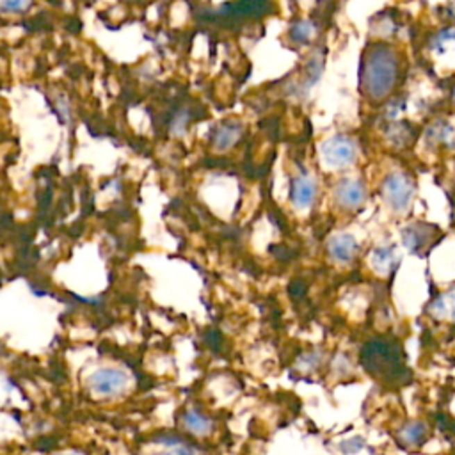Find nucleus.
<instances>
[{
	"instance_id": "obj_6",
	"label": "nucleus",
	"mask_w": 455,
	"mask_h": 455,
	"mask_svg": "<svg viewBox=\"0 0 455 455\" xmlns=\"http://www.w3.org/2000/svg\"><path fill=\"white\" fill-rule=\"evenodd\" d=\"M365 185L359 180L345 178L336 185L335 199L345 210H356L365 201Z\"/></svg>"
},
{
	"instance_id": "obj_7",
	"label": "nucleus",
	"mask_w": 455,
	"mask_h": 455,
	"mask_svg": "<svg viewBox=\"0 0 455 455\" xmlns=\"http://www.w3.org/2000/svg\"><path fill=\"white\" fill-rule=\"evenodd\" d=\"M358 251V242L349 233L335 235V237H331L329 242H327V253L338 263H349L352 258L356 256Z\"/></svg>"
},
{
	"instance_id": "obj_11",
	"label": "nucleus",
	"mask_w": 455,
	"mask_h": 455,
	"mask_svg": "<svg viewBox=\"0 0 455 455\" xmlns=\"http://www.w3.org/2000/svg\"><path fill=\"white\" fill-rule=\"evenodd\" d=\"M183 425L187 427V431L194 432V434L198 436H206L212 431V422H210L205 415H201V413L198 411H192V409L185 411V415H183Z\"/></svg>"
},
{
	"instance_id": "obj_8",
	"label": "nucleus",
	"mask_w": 455,
	"mask_h": 455,
	"mask_svg": "<svg viewBox=\"0 0 455 455\" xmlns=\"http://www.w3.org/2000/svg\"><path fill=\"white\" fill-rule=\"evenodd\" d=\"M315 194H317V185L306 174L295 176L290 185V199L295 208H308L313 203Z\"/></svg>"
},
{
	"instance_id": "obj_14",
	"label": "nucleus",
	"mask_w": 455,
	"mask_h": 455,
	"mask_svg": "<svg viewBox=\"0 0 455 455\" xmlns=\"http://www.w3.org/2000/svg\"><path fill=\"white\" fill-rule=\"evenodd\" d=\"M31 0H0V9L6 15H20L27 11Z\"/></svg>"
},
{
	"instance_id": "obj_3",
	"label": "nucleus",
	"mask_w": 455,
	"mask_h": 455,
	"mask_svg": "<svg viewBox=\"0 0 455 455\" xmlns=\"http://www.w3.org/2000/svg\"><path fill=\"white\" fill-rule=\"evenodd\" d=\"M88 388L98 397H116L126 390L129 375L117 368H101L88 377Z\"/></svg>"
},
{
	"instance_id": "obj_13",
	"label": "nucleus",
	"mask_w": 455,
	"mask_h": 455,
	"mask_svg": "<svg viewBox=\"0 0 455 455\" xmlns=\"http://www.w3.org/2000/svg\"><path fill=\"white\" fill-rule=\"evenodd\" d=\"M372 263H374L375 270L386 272L391 267V263H393V251H391L390 247H379V249H375Z\"/></svg>"
},
{
	"instance_id": "obj_1",
	"label": "nucleus",
	"mask_w": 455,
	"mask_h": 455,
	"mask_svg": "<svg viewBox=\"0 0 455 455\" xmlns=\"http://www.w3.org/2000/svg\"><path fill=\"white\" fill-rule=\"evenodd\" d=\"M400 73L399 53L386 43L370 44L361 59V91L372 100H383L393 91Z\"/></svg>"
},
{
	"instance_id": "obj_12",
	"label": "nucleus",
	"mask_w": 455,
	"mask_h": 455,
	"mask_svg": "<svg viewBox=\"0 0 455 455\" xmlns=\"http://www.w3.org/2000/svg\"><path fill=\"white\" fill-rule=\"evenodd\" d=\"M155 443L165 445L171 452H180V454H194V452H199L198 447H192L185 441V439L178 438V436H169V434H162L155 438Z\"/></svg>"
},
{
	"instance_id": "obj_4",
	"label": "nucleus",
	"mask_w": 455,
	"mask_h": 455,
	"mask_svg": "<svg viewBox=\"0 0 455 455\" xmlns=\"http://www.w3.org/2000/svg\"><path fill=\"white\" fill-rule=\"evenodd\" d=\"M322 157L331 167H345L356 160V142L347 135L336 133L320 146Z\"/></svg>"
},
{
	"instance_id": "obj_16",
	"label": "nucleus",
	"mask_w": 455,
	"mask_h": 455,
	"mask_svg": "<svg viewBox=\"0 0 455 455\" xmlns=\"http://www.w3.org/2000/svg\"><path fill=\"white\" fill-rule=\"evenodd\" d=\"M340 448H342L343 452H358L363 448V441L361 439H349V441H343V443L340 445Z\"/></svg>"
},
{
	"instance_id": "obj_15",
	"label": "nucleus",
	"mask_w": 455,
	"mask_h": 455,
	"mask_svg": "<svg viewBox=\"0 0 455 455\" xmlns=\"http://www.w3.org/2000/svg\"><path fill=\"white\" fill-rule=\"evenodd\" d=\"M423 438V427L422 425H411L404 431V439L407 443H418Z\"/></svg>"
},
{
	"instance_id": "obj_9",
	"label": "nucleus",
	"mask_w": 455,
	"mask_h": 455,
	"mask_svg": "<svg viewBox=\"0 0 455 455\" xmlns=\"http://www.w3.org/2000/svg\"><path fill=\"white\" fill-rule=\"evenodd\" d=\"M242 133V123L238 121H224L217 129L212 132V144H214L215 149L222 151V149H228L238 141Z\"/></svg>"
},
{
	"instance_id": "obj_10",
	"label": "nucleus",
	"mask_w": 455,
	"mask_h": 455,
	"mask_svg": "<svg viewBox=\"0 0 455 455\" xmlns=\"http://www.w3.org/2000/svg\"><path fill=\"white\" fill-rule=\"evenodd\" d=\"M315 33H317V27H315L313 22L310 20H297L290 25V31H288V36L294 43L299 44H306L310 43L315 38Z\"/></svg>"
},
{
	"instance_id": "obj_2",
	"label": "nucleus",
	"mask_w": 455,
	"mask_h": 455,
	"mask_svg": "<svg viewBox=\"0 0 455 455\" xmlns=\"http://www.w3.org/2000/svg\"><path fill=\"white\" fill-rule=\"evenodd\" d=\"M361 365L368 374L386 383H402L407 374L400 343L393 338H374L361 349Z\"/></svg>"
},
{
	"instance_id": "obj_5",
	"label": "nucleus",
	"mask_w": 455,
	"mask_h": 455,
	"mask_svg": "<svg viewBox=\"0 0 455 455\" xmlns=\"http://www.w3.org/2000/svg\"><path fill=\"white\" fill-rule=\"evenodd\" d=\"M383 196L395 210L406 208L413 196L411 181L400 173L390 174L383 183Z\"/></svg>"
}]
</instances>
